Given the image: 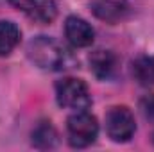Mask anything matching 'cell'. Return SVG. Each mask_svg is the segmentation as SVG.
Listing matches in <instances>:
<instances>
[{
	"mask_svg": "<svg viewBox=\"0 0 154 152\" xmlns=\"http://www.w3.org/2000/svg\"><path fill=\"white\" fill-rule=\"evenodd\" d=\"M104 129L111 141L127 143L136 132L134 114L127 106H111L104 114Z\"/></svg>",
	"mask_w": 154,
	"mask_h": 152,
	"instance_id": "cell-4",
	"label": "cell"
},
{
	"mask_svg": "<svg viewBox=\"0 0 154 152\" xmlns=\"http://www.w3.org/2000/svg\"><path fill=\"white\" fill-rule=\"evenodd\" d=\"M66 136L74 149H86L99 136V122L88 109L74 111L66 118Z\"/></svg>",
	"mask_w": 154,
	"mask_h": 152,
	"instance_id": "cell-3",
	"label": "cell"
},
{
	"mask_svg": "<svg viewBox=\"0 0 154 152\" xmlns=\"http://www.w3.org/2000/svg\"><path fill=\"white\" fill-rule=\"evenodd\" d=\"M56 100L61 108L84 111L91 106V93L88 84L77 77H63L56 82Z\"/></svg>",
	"mask_w": 154,
	"mask_h": 152,
	"instance_id": "cell-2",
	"label": "cell"
},
{
	"mask_svg": "<svg viewBox=\"0 0 154 152\" xmlns=\"http://www.w3.org/2000/svg\"><path fill=\"white\" fill-rule=\"evenodd\" d=\"M25 54L29 61L43 72H57L65 68L66 50L52 36H34L27 43Z\"/></svg>",
	"mask_w": 154,
	"mask_h": 152,
	"instance_id": "cell-1",
	"label": "cell"
},
{
	"mask_svg": "<svg viewBox=\"0 0 154 152\" xmlns=\"http://www.w3.org/2000/svg\"><path fill=\"white\" fill-rule=\"evenodd\" d=\"M88 65H90V72L99 81H111L118 74L120 59L113 50L97 48L88 56Z\"/></svg>",
	"mask_w": 154,
	"mask_h": 152,
	"instance_id": "cell-6",
	"label": "cell"
},
{
	"mask_svg": "<svg viewBox=\"0 0 154 152\" xmlns=\"http://www.w3.org/2000/svg\"><path fill=\"white\" fill-rule=\"evenodd\" d=\"M14 9L23 13L29 20L48 25L57 18V4L56 0H7Z\"/></svg>",
	"mask_w": 154,
	"mask_h": 152,
	"instance_id": "cell-5",
	"label": "cell"
},
{
	"mask_svg": "<svg viewBox=\"0 0 154 152\" xmlns=\"http://www.w3.org/2000/svg\"><path fill=\"white\" fill-rule=\"evenodd\" d=\"M152 141H154V134H152Z\"/></svg>",
	"mask_w": 154,
	"mask_h": 152,
	"instance_id": "cell-13",
	"label": "cell"
},
{
	"mask_svg": "<svg viewBox=\"0 0 154 152\" xmlns=\"http://www.w3.org/2000/svg\"><path fill=\"white\" fill-rule=\"evenodd\" d=\"M59 141V134L56 131V127L50 122H39L34 127L32 134H31V143L34 149L39 150H47V149H54Z\"/></svg>",
	"mask_w": 154,
	"mask_h": 152,
	"instance_id": "cell-9",
	"label": "cell"
},
{
	"mask_svg": "<svg viewBox=\"0 0 154 152\" xmlns=\"http://www.w3.org/2000/svg\"><path fill=\"white\" fill-rule=\"evenodd\" d=\"M133 75L142 86H154V56H138L133 61Z\"/></svg>",
	"mask_w": 154,
	"mask_h": 152,
	"instance_id": "cell-11",
	"label": "cell"
},
{
	"mask_svg": "<svg viewBox=\"0 0 154 152\" xmlns=\"http://www.w3.org/2000/svg\"><path fill=\"white\" fill-rule=\"evenodd\" d=\"M65 38L75 48H86L95 39V29L84 18L70 14L65 20Z\"/></svg>",
	"mask_w": 154,
	"mask_h": 152,
	"instance_id": "cell-7",
	"label": "cell"
},
{
	"mask_svg": "<svg viewBox=\"0 0 154 152\" xmlns=\"http://www.w3.org/2000/svg\"><path fill=\"white\" fill-rule=\"evenodd\" d=\"M140 111L145 120L154 122V93H149L140 99Z\"/></svg>",
	"mask_w": 154,
	"mask_h": 152,
	"instance_id": "cell-12",
	"label": "cell"
},
{
	"mask_svg": "<svg viewBox=\"0 0 154 152\" xmlns=\"http://www.w3.org/2000/svg\"><path fill=\"white\" fill-rule=\"evenodd\" d=\"M22 39L20 27L11 20H0V57L9 56Z\"/></svg>",
	"mask_w": 154,
	"mask_h": 152,
	"instance_id": "cell-10",
	"label": "cell"
},
{
	"mask_svg": "<svg viewBox=\"0 0 154 152\" xmlns=\"http://www.w3.org/2000/svg\"><path fill=\"white\" fill-rule=\"evenodd\" d=\"M88 7L97 20L111 23V25L122 22L129 14L127 0H91L88 4Z\"/></svg>",
	"mask_w": 154,
	"mask_h": 152,
	"instance_id": "cell-8",
	"label": "cell"
}]
</instances>
